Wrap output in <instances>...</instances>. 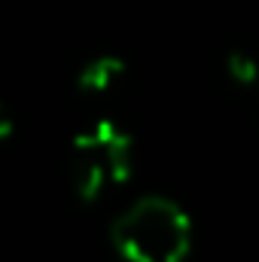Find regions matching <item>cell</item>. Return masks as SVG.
<instances>
[{"instance_id": "2", "label": "cell", "mask_w": 259, "mask_h": 262, "mask_svg": "<svg viewBox=\"0 0 259 262\" xmlns=\"http://www.w3.org/2000/svg\"><path fill=\"white\" fill-rule=\"evenodd\" d=\"M134 171V137L116 119H95L70 140V189L85 204L98 201L107 186L125 183Z\"/></svg>"}, {"instance_id": "1", "label": "cell", "mask_w": 259, "mask_h": 262, "mask_svg": "<svg viewBox=\"0 0 259 262\" xmlns=\"http://www.w3.org/2000/svg\"><path fill=\"white\" fill-rule=\"evenodd\" d=\"M110 244L125 262H186L192 220L171 198L143 195L113 220Z\"/></svg>"}, {"instance_id": "3", "label": "cell", "mask_w": 259, "mask_h": 262, "mask_svg": "<svg viewBox=\"0 0 259 262\" xmlns=\"http://www.w3.org/2000/svg\"><path fill=\"white\" fill-rule=\"evenodd\" d=\"M125 73H128V67L119 55H95L79 67L76 92L82 98H104L125 79Z\"/></svg>"}, {"instance_id": "5", "label": "cell", "mask_w": 259, "mask_h": 262, "mask_svg": "<svg viewBox=\"0 0 259 262\" xmlns=\"http://www.w3.org/2000/svg\"><path fill=\"white\" fill-rule=\"evenodd\" d=\"M12 131H15V119H12V113L6 110V104L0 101V143H3L6 137H12Z\"/></svg>"}, {"instance_id": "6", "label": "cell", "mask_w": 259, "mask_h": 262, "mask_svg": "<svg viewBox=\"0 0 259 262\" xmlns=\"http://www.w3.org/2000/svg\"><path fill=\"white\" fill-rule=\"evenodd\" d=\"M256 122H259V82H256Z\"/></svg>"}, {"instance_id": "4", "label": "cell", "mask_w": 259, "mask_h": 262, "mask_svg": "<svg viewBox=\"0 0 259 262\" xmlns=\"http://www.w3.org/2000/svg\"><path fill=\"white\" fill-rule=\"evenodd\" d=\"M226 76H229L235 85H241V89H256V82H259L256 58H253L250 52H241V49L229 52V55H226Z\"/></svg>"}]
</instances>
